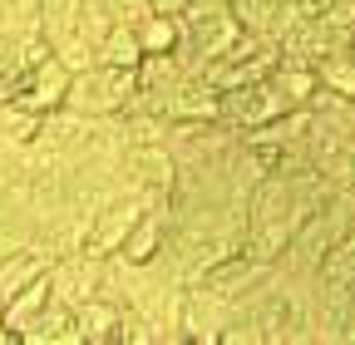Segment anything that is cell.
<instances>
[{
  "label": "cell",
  "instance_id": "obj_22",
  "mask_svg": "<svg viewBox=\"0 0 355 345\" xmlns=\"http://www.w3.org/2000/svg\"><path fill=\"white\" fill-rule=\"evenodd\" d=\"M331 6H336V0H291L296 20H326V15H331Z\"/></svg>",
  "mask_w": 355,
  "mask_h": 345
},
{
  "label": "cell",
  "instance_id": "obj_4",
  "mask_svg": "<svg viewBox=\"0 0 355 345\" xmlns=\"http://www.w3.org/2000/svg\"><path fill=\"white\" fill-rule=\"evenodd\" d=\"M148 197L153 193H144V188H119L99 212H94V222H89V237H84V251L89 256H114L119 247H123V237L133 232V222L144 218V207H148Z\"/></svg>",
  "mask_w": 355,
  "mask_h": 345
},
{
  "label": "cell",
  "instance_id": "obj_6",
  "mask_svg": "<svg viewBox=\"0 0 355 345\" xmlns=\"http://www.w3.org/2000/svg\"><path fill=\"white\" fill-rule=\"evenodd\" d=\"M104 291V256H89V251H69L50 262V296L64 301V306H84L89 296Z\"/></svg>",
  "mask_w": 355,
  "mask_h": 345
},
{
  "label": "cell",
  "instance_id": "obj_13",
  "mask_svg": "<svg viewBox=\"0 0 355 345\" xmlns=\"http://www.w3.org/2000/svg\"><path fill=\"white\" fill-rule=\"evenodd\" d=\"M133 35H139V50H144V55H173L178 45H183V20L148 10L139 25H133Z\"/></svg>",
  "mask_w": 355,
  "mask_h": 345
},
{
  "label": "cell",
  "instance_id": "obj_24",
  "mask_svg": "<svg viewBox=\"0 0 355 345\" xmlns=\"http://www.w3.org/2000/svg\"><path fill=\"white\" fill-rule=\"evenodd\" d=\"M0 345H20V335H15V330H10L6 321H0Z\"/></svg>",
  "mask_w": 355,
  "mask_h": 345
},
{
  "label": "cell",
  "instance_id": "obj_1",
  "mask_svg": "<svg viewBox=\"0 0 355 345\" xmlns=\"http://www.w3.org/2000/svg\"><path fill=\"white\" fill-rule=\"evenodd\" d=\"M139 104V69H114V64H84L69 74L64 109L89 114V118H119L123 109Z\"/></svg>",
  "mask_w": 355,
  "mask_h": 345
},
{
  "label": "cell",
  "instance_id": "obj_20",
  "mask_svg": "<svg viewBox=\"0 0 355 345\" xmlns=\"http://www.w3.org/2000/svg\"><path fill=\"white\" fill-rule=\"evenodd\" d=\"M20 178H25V148H15V143L0 139V197H6Z\"/></svg>",
  "mask_w": 355,
  "mask_h": 345
},
{
  "label": "cell",
  "instance_id": "obj_2",
  "mask_svg": "<svg viewBox=\"0 0 355 345\" xmlns=\"http://www.w3.org/2000/svg\"><path fill=\"white\" fill-rule=\"evenodd\" d=\"M282 64V45L277 39H266V35H252V30H242V39L222 55V60H212L207 69H202V79L212 84V89H242V84H257V79H266Z\"/></svg>",
  "mask_w": 355,
  "mask_h": 345
},
{
  "label": "cell",
  "instance_id": "obj_18",
  "mask_svg": "<svg viewBox=\"0 0 355 345\" xmlns=\"http://www.w3.org/2000/svg\"><path fill=\"white\" fill-rule=\"evenodd\" d=\"M114 345H163V330H158V326H153L139 306H119Z\"/></svg>",
  "mask_w": 355,
  "mask_h": 345
},
{
  "label": "cell",
  "instance_id": "obj_14",
  "mask_svg": "<svg viewBox=\"0 0 355 345\" xmlns=\"http://www.w3.org/2000/svg\"><path fill=\"white\" fill-rule=\"evenodd\" d=\"M272 84L291 99V104H311L316 99V89H321V79H316V64H306V60H286L282 55V64L272 69Z\"/></svg>",
  "mask_w": 355,
  "mask_h": 345
},
{
  "label": "cell",
  "instance_id": "obj_8",
  "mask_svg": "<svg viewBox=\"0 0 355 345\" xmlns=\"http://www.w3.org/2000/svg\"><path fill=\"white\" fill-rule=\"evenodd\" d=\"M168 227H173V197L153 193L144 218L133 222V232L123 237V247L114 256H123V262H153V256H163V247H168Z\"/></svg>",
  "mask_w": 355,
  "mask_h": 345
},
{
  "label": "cell",
  "instance_id": "obj_11",
  "mask_svg": "<svg viewBox=\"0 0 355 345\" xmlns=\"http://www.w3.org/2000/svg\"><path fill=\"white\" fill-rule=\"evenodd\" d=\"M232 10H237L242 30H252V35H266V39H282V35L296 25V10H291V0H232Z\"/></svg>",
  "mask_w": 355,
  "mask_h": 345
},
{
  "label": "cell",
  "instance_id": "obj_23",
  "mask_svg": "<svg viewBox=\"0 0 355 345\" xmlns=\"http://www.w3.org/2000/svg\"><path fill=\"white\" fill-rule=\"evenodd\" d=\"M193 6V0H148V10H158V15H183Z\"/></svg>",
  "mask_w": 355,
  "mask_h": 345
},
{
  "label": "cell",
  "instance_id": "obj_9",
  "mask_svg": "<svg viewBox=\"0 0 355 345\" xmlns=\"http://www.w3.org/2000/svg\"><path fill=\"white\" fill-rule=\"evenodd\" d=\"M266 276H272V262H257L252 251H237V256H227V262H217L212 272H202L198 286H207V291H217L222 301L242 306V301H247Z\"/></svg>",
  "mask_w": 355,
  "mask_h": 345
},
{
  "label": "cell",
  "instance_id": "obj_7",
  "mask_svg": "<svg viewBox=\"0 0 355 345\" xmlns=\"http://www.w3.org/2000/svg\"><path fill=\"white\" fill-rule=\"evenodd\" d=\"M119 168H123V183L144 188V193H173V183H178V158H173L168 139L163 143H128Z\"/></svg>",
  "mask_w": 355,
  "mask_h": 345
},
{
  "label": "cell",
  "instance_id": "obj_17",
  "mask_svg": "<svg viewBox=\"0 0 355 345\" xmlns=\"http://www.w3.org/2000/svg\"><path fill=\"white\" fill-rule=\"evenodd\" d=\"M316 281H321V286H336V291H355V247H350V242H336V247L321 256Z\"/></svg>",
  "mask_w": 355,
  "mask_h": 345
},
{
  "label": "cell",
  "instance_id": "obj_3",
  "mask_svg": "<svg viewBox=\"0 0 355 345\" xmlns=\"http://www.w3.org/2000/svg\"><path fill=\"white\" fill-rule=\"evenodd\" d=\"M69 74H74V69H69L60 55H44V60H35V64L15 69V74L6 79V99L44 118V114L64 109V94H69ZM6 99H0V104H6Z\"/></svg>",
  "mask_w": 355,
  "mask_h": 345
},
{
  "label": "cell",
  "instance_id": "obj_21",
  "mask_svg": "<svg viewBox=\"0 0 355 345\" xmlns=\"http://www.w3.org/2000/svg\"><path fill=\"white\" fill-rule=\"evenodd\" d=\"M109 10H114V25H139L148 15V0H109Z\"/></svg>",
  "mask_w": 355,
  "mask_h": 345
},
{
  "label": "cell",
  "instance_id": "obj_16",
  "mask_svg": "<svg viewBox=\"0 0 355 345\" xmlns=\"http://www.w3.org/2000/svg\"><path fill=\"white\" fill-rule=\"evenodd\" d=\"M44 301H50V272H44L40 281H30L25 291H15V296L6 301V311H0V321H6V326L20 335V326H25V321H30V316L44 306Z\"/></svg>",
  "mask_w": 355,
  "mask_h": 345
},
{
  "label": "cell",
  "instance_id": "obj_26",
  "mask_svg": "<svg viewBox=\"0 0 355 345\" xmlns=\"http://www.w3.org/2000/svg\"><path fill=\"white\" fill-rule=\"evenodd\" d=\"M0 311H6V296H0Z\"/></svg>",
  "mask_w": 355,
  "mask_h": 345
},
{
  "label": "cell",
  "instance_id": "obj_10",
  "mask_svg": "<svg viewBox=\"0 0 355 345\" xmlns=\"http://www.w3.org/2000/svg\"><path fill=\"white\" fill-rule=\"evenodd\" d=\"M20 345H79V330H74V311L64 301H44V306L20 326Z\"/></svg>",
  "mask_w": 355,
  "mask_h": 345
},
{
  "label": "cell",
  "instance_id": "obj_5",
  "mask_svg": "<svg viewBox=\"0 0 355 345\" xmlns=\"http://www.w3.org/2000/svg\"><path fill=\"white\" fill-rule=\"evenodd\" d=\"M286 109H296V104L272 84V74L257 79V84H242V89H227V94H222V123L237 128V134H247V128H261V123L282 118Z\"/></svg>",
  "mask_w": 355,
  "mask_h": 345
},
{
  "label": "cell",
  "instance_id": "obj_15",
  "mask_svg": "<svg viewBox=\"0 0 355 345\" xmlns=\"http://www.w3.org/2000/svg\"><path fill=\"white\" fill-rule=\"evenodd\" d=\"M94 60H99V64H114V69H139L144 50H139V35H133V25H114L99 45H94Z\"/></svg>",
  "mask_w": 355,
  "mask_h": 345
},
{
  "label": "cell",
  "instance_id": "obj_12",
  "mask_svg": "<svg viewBox=\"0 0 355 345\" xmlns=\"http://www.w3.org/2000/svg\"><path fill=\"white\" fill-rule=\"evenodd\" d=\"M114 326H119V301L109 296H89L84 306H74L79 345H114Z\"/></svg>",
  "mask_w": 355,
  "mask_h": 345
},
{
  "label": "cell",
  "instance_id": "obj_19",
  "mask_svg": "<svg viewBox=\"0 0 355 345\" xmlns=\"http://www.w3.org/2000/svg\"><path fill=\"white\" fill-rule=\"evenodd\" d=\"M35 128H40V114H30V109H20V104H0V139L6 143H15V148H25L30 139H35Z\"/></svg>",
  "mask_w": 355,
  "mask_h": 345
},
{
  "label": "cell",
  "instance_id": "obj_25",
  "mask_svg": "<svg viewBox=\"0 0 355 345\" xmlns=\"http://www.w3.org/2000/svg\"><path fill=\"white\" fill-rule=\"evenodd\" d=\"M0 99H6V79H0Z\"/></svg>",
  "mask_w": 355,
  "mask_h": 345
}]
</instances>
